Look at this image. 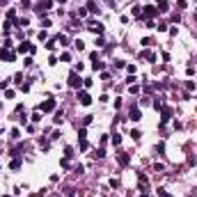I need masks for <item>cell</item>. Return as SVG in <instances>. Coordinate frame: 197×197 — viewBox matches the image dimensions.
Wrapping results in <instances>:
<instances>
[{
	"mask_svg": "<svg viewBox=\"0 0 197 197\" xmlns=\"http://www.w3.org/2000/svg\"><path fill=\"white\" fill-rule=\"evenodd\" d=\"M87 12H92V14H99V5L92 0V2H87Z\"/></svg>",
	"mask_w": 197,
	"mask_h": 197,
	"instance_id": "obj_13",
	"label": "cell"
},
{
	"mask_svg": "<svg viewBox=\"0 0 197 197\" xmlns=\"http://www.w3.org/2000/svg\"><path fill=\"white\" fill-rule=\"evenodd\" d=\"M117 161H119V165H129V163H131V156H129V154H124V151H122V154H119V156H117Z\"/></svg>",
	"mask_w": 197,
	"mask_h": 197,
	"instance_id": "obj_9",
	"label": "cell"
},
{
	"mask_svg": "<svg viewBox=\"0 0 197 197\" xmlns=\"http://www.w3.org/2000/svg\"><path fill=\"white\" fill-rule=\"evenodd\" d=\"M39 110H44V112H51V110H55V99H48V101H44V103L39 105Z\"/></svg>",
	"mask_w": 197,
	"mask_h": 197,
	"instance_id": "obj_3",
	"label": "cell"
},
{
	"mask_svg": "<svg viewBox=\"0 0 197 197\" xmlns=\"http://www.w3.org/2000/svg\"><path fill=\"white\" fill-rule=\"evenodd\" d=\"M18 165H21V161H18V158H14V161H12V165H9V167H12V170H18Z\"/></svg>",
	"mask_w": 197,
	"mask_h": 197,
	"instance_id": "obj_21",
	"label": "cell"
},
{
	"mask_svg": "<svg viewBox=\"0 0 197 197\" xmlns=\"http://www.w3.org/2000/svg\"><path fill=\"white\" fill-rule=\"evenodd\" d=\"M92 69H94V71H99V69H103V62H94V64H92Z\"/></svg>",
	"mask_w": 197,
	"mask_h": 197,
	"instance_id": "obj_26",
	"label": "cell"
},
{
	"mask_svg": "<svg viewBox=\"0 0 197 197\" xmlns=\"http://www.w3.org/2000/svg\"><path fill=\"white\" fill-rule=\"evenodd\" d=\"M158 195H161V197H172L170 193H165V190H158Z\"/></svg>",
	"mask_w": 197,
	"mask_h": 197,
	"instance_id": "obj_27",
	"label": "cell"
},
{
	"mask_svg": "<svg viewBox=\"0 0 197 197\" xmlns=\"http://www.w3.org/2000/svg\"><path fill=\"white\" fill-rule=\"evenodd\" d=\"M87 147H90V144H87V140H80V151H85Z\"/></svg>",
	"mask_w": 197,
	"mask_h": 197,
	"instance_id": "obj_25",
	"label": "cell"
},
{
	"mask_svg": "<svg viewBox=\"0 0 197 197\" xmlns=\"http://www.w3.org/2000/svg\"><path fill=\"white\" fill-rule=\"evenodd\" d=\"M55 44H57V39H51V41L46 44V48H48V51H53V48H55Z\"/></svg>",
	"mask_w": 197,
	"mask_h": 197,
	"instance_id": "obj_19",
	"label": "cell"
},
{
	"mask_svg": "<svg viewBox=\"0 0 197 197\" xmlns=\"http://www.w3.org/2000/svg\"><path fill=\"white\" fill-rule=\"evenodd\" d=\"M51 7H53V2H51V0H41V2L37 5V9H39V12H44V9H51Z\"/></svg>",
	"mask_w": 197,
	"mask_h": 197,
	"instance_id": "obj_11",
	"label": "cell"
},
{
	"mask_svg": "<svg viewBox=\"0 0 197 197\" xmlns=\"http://www.w3.org/2000/svg\"><path fill=\"white\" fill-rule=\"evenodd\" d=\"M137 181H140V190L147 193V176L144 174H137Z\"/></svg>",
	"mask_w": 197,
	"mask_h": 197,
	"instance_id": "obj_10",
	"label": "cell"
},
{
	"mask_svg": "<svg viewBox=\"0 0 197 197\" xmlns=\"http://www.w3.org/2000/svg\"><path fill=\"white\" fill-rule=\"evenodd\" d=\"M57 41H60L62 46H66V44H69V37H64V34H60V37H57Z\"/></svg>",
	"mask_w": 197,
	"mask_h": 197,
	"instance_id": "obj_16",
	"label": "cell"
},
{
	"mask_svg": "<svg viewBox=\"0 0 197 197\" xmlns=\"http://www.w3.org/2000/svg\"><path fill=\"white\" fill-rule=\"evenodd\" d=\"M140 57H147V60H151V62H156V55H154L151 51H142V53H140Z\"/></svg>",
	"mask_w": 197,
	"mask_h": 197,
	"instance_id": "obj_12",
	"label": "cell"
},
{
	"mask_svg": "<svg viewBox=\"0 0 197 197\" xmlns=\"http://www.w3.org/2000/svg\"><path fill=\"white\" fill-rule=\"evenodd\" d=\"M64 156H66V158H71V156H73V149H71V147H66V149H64Z\"/></svg>",
	"mask_w": 197,
	"mask_h": 197,
	"instance_id": "obj_22",
	"label": "cell"
},
{
	"mask_svg": "<svg viewBox=\"0 0 197 197\" xmlns=\"http://www.w3.org/2000/svg\"><path fill=\"white\" fill-rule=\"evenodd\" d=\"M16 53H9L7 48H0V60H14Z\"/></svg>",
	"mask_w": 197,
	"mask_h": 197,
	"instance_id": "obj_7",
	"label": "cell"
},
{
	"mask_svg": "<svg viewBox=\"0 0 197 197\" xmlns=\"http://www.w3.org/2000/svg\"><path fill=\"white\" fill-rule=\"evenodd\" d=\"M62 119H64V117H62V112H57V115L53 117V122H55V124H62Z\"/></svg>",
	"mask_w": 197,
	"mask_h": 197,
	"instance_id": "obj_20",
	"label": "cell"
},
{
	"mask_svg": "<svg viewBox=\"0 0 197 197\" xmlns=\"http://www.w3.org/2000/svg\"><path fill=\"white\" fill-rule=\"evenodd\" d=\"M78 16H80V18H85V16H87V9H83V7H80V9H78Z\"/></svg>",
	"mask_w": 197,
	"mask_h": 197,
	"instance_id": "obj_24",
	"label": "cell"
},
{
	"mask_svg": "<svg viewBox=\"0 0 197 197\" xmlns=\"http://www.w3.org/2000/svg\"><path fill=\"white\" fill-rule=\"evenodd\" d=\"M85 137H87V129L80 126V131H78V140H85Z\"/></svg>",
	"mask_w": 197,
	"mask_h": 197,
	"instance_id": "obj_14",
	"label": "cell"
},
{
	"mask_svg": "<svg viewBox=\"0 0 197 197\" xmlns=\"http://www.w3.org/2000/svg\"><path fill=\"white\" fill-rule=\"evenodd\" d=\"M170 119H172V108H163V117H161V122L167 124Z\"/></svg>",
	"mask_w": 197,
	"mask_h": 197,
	"instance_id": "obj_8",
	"label": "cell"
},
{
	"mask_svg": "<svg viewBox=\"0 0 197 197\" xmlns=\"http://www.w3.org/2000/svg\"><path fill=\"white\" fill-rule=\"evenodd\" d=\"M87 28H90L92 32H96V34H101V32H103V25H99L96 21H90V23H87Z\"/></svg>",
	"mask_w": 197,
	"mask_h": 197,
	"instance_id": "obj_6",
	"label": "cell"
},
{
	"mask_svg": "<svg viewBox=\"0 0 197 197\" xmlns=\"http://www.w3.org/2000/svg\"><path fill=\"white\" fill-rule=\"evenodd\" d=\"M140 135H142V133L137 131V129H133V131H131V137H133V140H140Z\"/></svg>",
	"mask_w": 197,
	"mask_h": 197,
	"instance_id": "obj_18",
	"label": "cell"
},
{
	"mask_svg": "<svg viewBox=\"0 0 197 197\" xmlns=\"http://www.w3.org/2000/svg\"><path fill=\"white\" fill-rule=\"evenodd\" d=\"M73 46H76L78 51H83V48H85V41H83V39H76V41H73Z\"/></svg>",
	"mask_w": 197,
	"mask_h": 197,
	"instance_id": "obj_15",
	"label": "cell"
},
{
	"mask_svg": "<svg viewBox=\"0 0 197 197\" xmlns=\"http://www.w3.org/2000/svg\"><path fill=\"white\" fill-rule=\"evenodd\" d=\"M39 119H41V112H39V110H37V112H32V122H39Z\"/></svg>",
	"mask_w": 197,
	"mask_h": 197,
	"instance_id": "obj_23",
	"label": "cell"
},
{
	"mask_svg": "<svg viewBox=\"0 0 197 197\" xmlns=\"http://www.w3.org/2000/svg\"><path fill=\"white\" fill-rule=\"evenodd\" d=\"M129 119H133V122H140V119H142V112H140V108H131V112H129Z\"/></svg>",
	"mask_w": 197,
	"mask_h": 197,
	"instance_id": "obj_5",
	"label": "cell"
},
{
	"mask_svg": "<svg viewBox=\"0 0 197 197\" xmlns=\"http://www.w3.org/2000/svg\"><path fill=\"white\" fill-rule=\"evenodd\" d=\"M158 12H167V2H165V0L158 2Z\"/></svg>",
	"mask_w": 197,
	"mask_h": 197,
	"instance_id": "obj_17",
	"label": "cell"
},
{
	"mask_svg": "<svg viewBox=\"0 0 197 197\" xmlns=\"http://www.w3.org/2000/svg\"><path fill=\"white\" fill-rule=\"evenodd\" d=\"M142 16H144V18L158 16V7H154V5H144V12H142Z\"/></svg>",
	"mask_w": 197,
	"mask_h": 197,
	"instance_id": "obj_2",
	"label": "cell"
},
{
	"mask_svg": "<svg viewBox=\"0 0 197 197\" xmlns=\"http://www.w3.org/2000/svg\"><path fill=\"white\" fill-rule=\"evenodd\" d=\"M71 87H76V90H80V76H78V71H71L69 73V80H66Z\"/></svg>",
	"mask_w": 197,
	"mask_h": 197,
	"instance_id": "obj_1",
	"label": "cell"
},
{
	"mask_svg": "<svg viewBox=\"0 0 197 197\" xmlns=\"http://www.w3.org/2000/svg\"><path fill=\"white\" fill-rule=\"evenodd\" d=\"M60 2H62V5H64V2H66V0H60Z\"/></svg>",
	"mask_w": 197,
	"mask_h": 197,
	"instance_id": "obj_28",
	"label": "cell"
},
{
	"mask_svg": "<svg viewBox=\"0 0 197 197\" xmlns=\"http://www.w3.org/2000/svg\"><path fill=\"white\" fill-rule=\"evenodd\" d=\"M78 101H80L83 105H90V103H92V96H90V94H87L85 90H83V92L78 90Z\"/></svg>",
	"mask_w": 197,
	"mask_h": 197,
	"instance_id": "obj_4",
	"label": "cell"
}]
</instances>
